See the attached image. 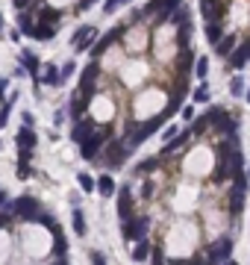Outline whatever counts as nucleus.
<instances>
[{
    "mask_svg": "<svg viewBox=\"0 0 250 265\" xmlns=\"http://www.w3.org/2000/svg\"><path fill=\"white\" fill-rule=\"evenodd\" d=\"M230 92H233V95H241V92H244L241 80H233V83H230Z\"/></svg>",
    "mask_w": 250,
    "mask_h": 265,
    "instance_id": "nucleus-41",
    "label": "nucleus"
},
{
    "mask_svg": "<svg viewBox=\"0 0 250 265\" xmlns=\"http://www.w3.org/2000/svg\"><path fill=\"white\" fill-rule=\"evenodd\" d=\"M191 121H194L191 132H203V130H206V124H209V121H206V115H203V118H191Z\"/></svg>",
    "mask_w": 250,
    "mask_h": 265,
    "instance_id": "nucleus-37",
    "label": "nucleus"
},
{
    "mask_svg": "<svg viewBox=\"0 0 250 265\" xmlns=\"http://www.w3.org/2000/svg\"><path fill=\"white\" fill-rule=\"evenodd\" d=\"M189 139H191V130H186V132H179V136H174V139H171V142L165 145V150H162V153H177L179 147H186V142H189Z\"/></svg>",
    "mask_w": 250,
    "mask_h": 265,
    "instance_id": "nucleus-15",
    "label": "nucleus"
},
{
    "mask_svg": "<svg viewBox=\"0 0 250 265\" xmlns=\"http://www.w3.org/2000/svg\"><path fill=\"white\" fill-rule=\"evenodd\" d=\"M130 215H132V194H130V186H124V189H121V197H118V218L127 221Z\"/></svg>",
    "mask_w": 250,
    "mask_h": 265,
    "instance_id": "nucleus-10",
    "label": "nucleus"
},
{
    "mask_svg": "<svg viewBox=\"0 0 250 265\" xmlns=\"http://www.w3.org/2000/svg\"><path fill=\"white\" fill-rule=\"evenodd\" d=\"M168 259L162 256V248H153V265H165Z\"/></svg>",
    "mask_w": 250,
    "mask_h": 265,
    "instance_id": "nucleus-40",
    "label": "nucleus"
},
{
    "mask_svg": "<svg viewBox=\"0 0 250 265\" xmlns=\"http://www.w3.org/2000/svg\"><path fill=\"white\" fill-rule=\"evenodd\" d=\"M97 77H100V65L95 59L92 65L83 68V80H80V95L83 97H92V92H95V85H97Z\"/></svg>",
    "mask_w": 250,
    "mask_h": 265,
    "instance_id": "nucleus-6",
    "label": "nucleus"
},
{
    "mask_svg": "<svg viewBox=\"0 0 250 265\" xmlns=\"http://www.w3.org/2000/svg\"><path fill=\"white\" fill-rule=\"evenodd\" d=\"M12 100H15V97H6V100H3V109H0V127H6V121H9V112H12Z\"/></svg>",
    "mask_w": 250,
    "mask_h": 265,
    "instance_id": "nucleus-28",
    "label": "nucleus"
},
{
    "mask_svg": "<svg viewBox=\"0 0 250 265\" xmlns=\"http://www.w3.org/2000/svg\"><path fill=\"white\" fill-rule=\"evenodd\" d=\"M244 97H247V100H250V89H247V95H244Z\"/></svg>",
    "mask_w": 250,
    "mask_h": 265,
    "instance_id": "nucleus-54",
    "label": "nucleus"
},
{
    "mask_svg": "<svg viewBox=\"0 0 250 265\" xmlns=\"http://www.w3.org/2000/svg\"><path fill=\"white\" fill-rule=\"evenodd\" d=\"M224 265H238V262H226V259H224Z\"/></svg>",
    "mask_w": 250,
    "mask_h": 265,
    "instance_id": "nucleus-53",
    "label": "nucleus"
},
{
    "mask_svg": "<svg viewBox=\"0 0 250 265\" xmlns=\"http://www.w3.org/2000/svg\"><path fill=\"white\" fill-rule=\"evenodd\" d=\"M44 83H48V85H59V83H62L59 68H53V65H48V71H44Z\"/></svg>",
    "mask_w": 250,
    "mask_h": 265,
    "instance_id": "nucleus-27",
    "label": "nucleus"
},
{
    "mask_svg": "<svg viewBox=\"0 0 250 265\" xmlns=\"http://www.w3.org/2000/svg\"><path fill=\"white\" fill-rule=\"evenodd\" d=\"M230 209H233V215H238L244 209V192L241 189H236V192L230 194Z\"/></svg>",
    "mask_w": 250,
    "mask_h": 265,
    "instance_id": "nucleus-24",
    "label": "nucleus"
},
{
    "mask_svg": "<svg viewBox=\"0 0 250 265\" xmlns=\"http://www.w3.org/2000/svg\"><path fill=\"white\" fill-rule=\"evenodd\" d=\"M121 3H124V0H106V3H103V12L112 15V12H115V9L121 6Z\"/></svg>",
    "mask_w": 250,
    "mask_h": 265,
    "instance_id": "nucleus-38",
    "label": "nucleus"
},
{
    "mask_svg": "<svg viewBox=\"0 0 250 265\" xmlns=\"http://www.w3.org/2000/svg\"><path fill=\"white\" fill-rule=\"evenodd\" d=\"M179 6H183L179 0H150V3L144 6V15H153L156 12L159 21H168V18L174 15V9H179Z\"/></svg>",
    "mask_w": 250,
    "mask_h": 265,
    "instance_id": "nucleus-2",
    "label": "nucleus"
},
{
    "mask_svg": "<svg viewBox=\"0 0 250 265\" xmlns=\"http://www.w3.org/2000/svg\"><path fill=\"white\" fill-rule=\"evenodd\" d=\"M18 27H21V33H27V36H33V18H30V15L27 12H18Z\"/></svg>",
    "mask_w": 250,
    "mask_h": 265,
    "instance_id": "nucleus-26",
    "label": "nucleus"
},
{
    "mask_svg": "<svg viewBox=\"0 0 250 265\" xmlns=\"http://www.w3.org/2000/svg\"><path fill=\"white\" fill-rule=\"evenodd\" d=\"M215 48H218V53H221V56H226V53H230V50H233V48H236V38H233V36H221V38H218V45H215Z\"/></svg>",
    "mask_w": 250,
    "mask_h": 265,
    "instance_id": "nucleus-25",
    "label": "nucleus"
},
{
    "mask_svg": "<svg viewBox=\"0 0 250 265\" xmlns=\"http://www.w3.org/2000/svg\"><path fill=\"white\" fill-rule=\"evenodd\" d=\"M147 253H150V241H147V236H144V239H139V245L132 248V259H135V262H144Z\"/></svg>",
    "mask_w": 250,
    "mask_h": 265,
    "instance_id": "nucleus-19",
    "label": "nucleus"
},
{
    "mask_svg": "<svg viewBox=\"0 0 250 265\" xmlns=\"http://www.w3.org/2000/svg\"><path fill=\"white\" fill-rule=\"evenodd\" d=\"M92 3H95V0H80V3H77V12H85Z\"/></svg>",
    "mask_w": 250,
    "mask_h": 265,
    "instance_id": "nucleus-44",
    "label": "nucleus"
},
{
    "mask_svg": "<svg viewBox=\"0 0 250 265\" xmlns=\"http://www.w3.org/2000/svg\"><path fill=\"white\" fill-rule=\"evenodd\" d=\"M183 265H206V259H191V262H183Z\"/></svg>",
    "mask_w": 250,
    "mask_h": 265,
    "instance_id": "nucleus-50",
    "label": "nucleus"
},
{
    "mask_svg": "<svg viewBox=\"0 0 250 265\" xmlns=\"http://www.w3.org/2000/svg\"><path fill=\"white\" fill-rule=\"evenodd\" d=\"M221 36H224V33H221V27L218 24H206V38H209L212 45H218V38Z\"/></svg>",
    "mask_w": 250,
    "mask_h": 265,
    "instance_id": "nucleus-29",
    "label": "nucleus"
},
{
    "mask_svg": "<svg viewBox=\"0 0 250 265\" xmlns=\"http://www.w3.org/2000/svg\"><path fill=\"white\" fill-rule=\"evenodd\" d=\"M247 59H250V41H247V45H241V48H238L236 53L230 56V65H233V68L238 71V68H241V65H244Z\"/></svg>",
    "mask_w": 250,
    "mask_h": 265,
    "instance_id": "nucleus-16",
    "label": "nucleus"
},
{
    "mask_svg": "<svg viewBox=\"0 0 250 265\" xmlns=\"http://www.w3.org/2000/svg\"><path fill=\"white\" fill-rule=\"evenodd\" d=\"M6 95V77H0V97Z\"/></svg>",
    "mask_w": 250,
    "mask_h": 265,
    "instance_id": "nucleus-48",
    "label": "nucleus"
},
{
    "mask_svg": "<svg viewBox=\"0 0 250 265\" xmlns=\"http://www.w3.org/2000/svg\"><path fill=\"white\" fill-rule=\"evenodd\" d=\"M33 36H36L38 41H50V38L56 36V30H53V24H44V21H41V24L33 27Z\"/></svg>",
    "mask_w": 250,
    "mask_h": 265,
    "instance_id": "nucleus-17",
    "label": "nucleus"
},
{
    "mask_svg": "<svg viewBox=\"0 0 250 265\" xmlns=\"http://www.w3.org/2000/svg\"><path fill=\"white\" fill-rule=\"evenodd\" d=\"M189 41H191V21L186 18V21L179 24V30H177V45L179 48H189Z\"/></svg>",
    "mask_w": 250,
    "mask_h": 265,
    "instance_id": "nucleus-18",
    "label": "nucleus"
},
{
    "mask_svg": "<svg viewBox=\"0 0 250 265\" xmlns=\"http://www.w3.org/2000/svg\"><path fill=\"white\" fill-rule=\"evenodd\" d=\"M30 157H33V150H24V147H18V159H27V162H30Z\"/></svg>",
    "mask_w": 250,
    "mask_h": 265,
    "instance_id": "nucleus-45",
    "label": "nucleus"
},
{
    "mask_svg": "<svg viewBox=\"0 0 250 265\" xmlns=\"http://www.w3.org/2000/svg\"><path fill=\"white\" fill-rule=\"evenodd\" d=\"M127 157H130V147H127V145H118V142H115V145H109V157H106L109 165H124Z\"/></svg>",
    "mask_w": 250,
    "mask_h": 265,
    "instance_id": "nucleus-11",
    "label": "nucleus"
},
{
    "mask_svg": "<svg viewBox=\"0 0 250 265\" xmlns=\"http://www.w3.org/2000/svg\"><path fill=\"white\" fill-rule=\"evenodd\" d=\"M77 180H80V189H83V192H92V189H95V180H92L88 174H80Z\"/></svg>",
    "mask_w": 250,
    "mask_h": 265,
    "instance_id": "nucleus-34",
    "label": "nucleus"
},
{
    "mask_svg": "<svg viewBox=\"0 0 250 265\" xmlns=\"http://www.w3.org/2000/svg\"><path fill=\"white\" fill-rule=\"evenodd\" d=\"M74 233H77V236H85V233H88V227H85V215H83L80 206L74 209Z\"/></svg>",
    "mask_w": 250,
    "mask_h": 265,
    "instance_id": "nucleus-23",
    "label": "nucleus"
},
{
    "mask_svg": "<svg viewBox=\"0 0 250 265\" xmlns=\"http://www.w3.org/2000/svg\"><path fill=\"white\" fill-rule=\"evenodd\" d=\"M153 189H156L153 183H144V189H142V194H144V197H150V194H153Z\"/></svg>",
    "mask_w": 250,
    "mask_h": 265,
    "instance_id": "nucleus-46",
    "label": "nucleus"
},
{
    "mask_svg": "<svg viewBox=\"0 0 250 265\" xmlns=\"http://www.w3.org/2000/svg\"><path fill=\"white\" fill-rule=\"evenodd\" d=\"M71 112H74V118H80L85 112V103H83V95H74V103H71Z\"/></svg>",
    "mask_w": 250,
    "mask_h": 265,
    "instance_id": "nucleus-30",
    "label": "nucleus"
},
{
    "mask_svg": "<svg viewBox=\"0 0 250 265\" xmlns=\"http://www.w3.org/2000/svg\"><path fill=\"white\" fill-rule=\"evenodd\" d=\"M71 74H74V62H68V65H65V68L59 71V77H62V80H68Z\"/></svg>",
    "mask_w": 250,
    "mask_h": 265,
    "instance_id": "nucleus-42",
    "label": "nucleus"
},
{
    "mask_svg": "<svg viewBox=\"0 0 250 265\" xmlns=\"http://www.w3.org/2000/svg\"><path fill=\"white\" fill-rule=\"evenodd\" d=\"M59 9H44V12H41V21H44V24H56V21H59Z\"/></svg>",
    "mask_w": 250,
    "mask_h": 265,
    "instance_id": "nucleus-33",
    "label": "nucleus"
},
{
    "mask_svg": "<svg viewBox=\"0 0 250 265\" xmlns=\"http://www.w3.org/2000/svg\"><path fill=\"white\" fill-rule=\"evenodd\" d=\"M21 62H24V68L30 74H38V56L33 50H21Z\"/></svg>",
    "mask_w": 250,
    "mask_h": 265,
    "instance_id": "nucleus-21",
    "label": "nucleus"
},
{
    "mask_svg": "<svg viewBox=\"0 0 250 265\" xmlns=\"http://www.w3.org/2000/svg\"><path fill=\"white\" fill-rule=\"evenodd\" d=\"M6 224H9V215H0V230L6 227Z\"/></svg>",
    "mask_w": 250,
    "mask_h": 265,
    "instance_id": "nucleus-49",
    "label": "nucleus"
},
{
    "mask_svg": "<svg viewBox=\"0 0 250 265\" xmlns=\"http://www.w3.org/2000/svg\"><path fill=\"white\" fill-rule=\"evenodd\" d=\"M162 121H168L165 115H156V118H150L147 124H142L139 130H132V132H130V142H127V147H135V145H142L144 139H150V136H153L159 127H162Z\"/></svg>",
    "mask_w": 250,
    "mask_h": 265,
    "instance_id": "nucleus-1",
    "label": "nucleus"
},
{
    "mask_svg": "<svg viewBox=\"0 0 250 265\" xmlns=\"http://www.w3.org/2000/svg\"><path fill=\"white\" fill-rule=\"evenodd\" d=\"M3 201H6V192H3V189H0V206H3Z\"/></svg>",
    "mask_w": 250,
    "mask_h": 265,
    "instance_id": "nucleus-51",
    "label": "nucleus"
},
{
    "mask_svg": "<svg viewBox=\"0 0 250 265\" xmlns=\"http://www.w3.org/2000/svg\"><path fill=\"white\" fill-rule=\"evenodd\" d=\"M92 132H95V121H80V124L74 127L71 139H74V142H80V145H83V142L88 139V136H92Z\"/></svg>",
    "mask_w": 250,
    "mask_h": 265,
    "instance_id": "nucleus-12",
    "label": "nucleus"
},
{
    "mask_svg": "<svg viewBox=\"0 0 250 265\" xmlns=\"http://www.w3.org/2000/svg\"><path fill=\"white\" fill-rule=\"evenodd\" d=\"M194 100H197V103H206V100H209V89H206V85H200V89L194 92Z\"/></svg>",
    "mask_w": 250,
    "mask_h": 265,
    "instance_id": "nucleus-36",
    "label": "nucleus"
},
{
    "mask_svg": "<svg viewBox=\"0 0 250 265\" xmlns=\"http://www.w3.org/2000/svg\"><path fill=\"white\" fill-rule=\"evenodd\" d=\"M109 136H112V130H109V127H103V130L92 132V136H88V139L83 142V159H95V157H97V150H100V145L106 142Z\"/></svg>",
    "mask_w": 250,
    "mask_h": 265,
    "instance_id": "nucleus-4",
    "label": "nucleus"
},
{
    "mask_svg": "<svg viewBox=\"0 0 250 265\" xmlns=\"http://www.w3.org/2000/svg\"><path fill=\"white\" fill-rule=\"evenodd\" d=\"M95 189L103 194V197H112V192H115V183H112V177H109V174H103V177L95 183Z\"/></svg>",
    "mask_w": 250,
    "mask_h": 265,
    "instance_id": "nucleus-20",
    "label": "nucleus"
},
{
    "mask_svg": "<svg viewBox=\"0 0 250 265\" xmlns=\"http://www.w3.org/2000/svg\"><path fill=\"white\" fill-rule=\"evenodd\" d=\"M200 12L206 18V24H218V18H221V6H218V0H200Z\"/></svg>",
    "mask_w": 250,
    "mask_h": 265,
    "instance_id": "nucleus-9",
    "label": "nucleus"
},
{
    "mask_svg": "<svg viewBox=\"0 0 250 265\" xmlns=\"http://www.w3.org/2000/svg\"><path fill=\"white\" fill-rule=\"evenodd\" d=\"M183 118H186V121H191V118H194V109H191V106H186V109H183Z\"/></svg>",
    "mask_w": 250,
    "mask_h": 265,
    "instance_id": "nucleus-47",
    "label": "nucleus"
},
{
    "mask_svg": "<svg viewBox=\"0 0 250 265\" xmlns=\"http://www.w3.org/2000/svg\"><path fill=\"white\" fill-rule=\"evenodd\" d=\"M247 177H250V165H247Z\"/></svg>",
    "mask_w": 250,
    "mask_h": 265,
    "instance_id": "nucleus-55",
    "label": "nucleus"
},
{
    "mask_svg": "<svg viewBox=\"0 0 250 265\" xmlns=\"http://www.w3.org/2000/svg\"><path fill=\"white\" fill-rule=\"evenodd\" d=\"M206 121H209V127H221V130H224V124H226L230 118H226L224 109H212V112L206 115Z\"/></svg>",
    "mask_w": 250,
    "mask_h": 265,
    "instance_id": "nucleus-22",
    "label": "nucleus"
},
{
    "mask_svg": "<svg viewBox=\"0 0 250 265\" xmlns=\"http://www.w3.org/2000/svg\"><path fill=\"white\" fill-rule=\"evenodd\" d=\"M147 227H150V221L147 218H127V224H124V239H130V241H139L147 236Z\"/></svg>",
    "mask_w": 250,
    "mask_h": 265,
    "instance_id": "nucleus-5",
    "label": "nucleus"
},
{
    "mask_svg": "<svg viewBox=\"0 0 250 265\" xmlns=\"http://www.w3.org/2000/svg\"><path fill=\"white\" fill-rule=\"evenodd\" d=\"M156 165H159V159H144V162H139L135 174H147V171H156Z\"/></svg>",
    "mask_w": 250,
    "mask_h": 265,
    "instance_id": "nucleus-31",
    "label": "nucleus"
},
{
    "mask_svg": "<svg viewBox=\"0 0 250 265\" xmlns=\"http://www.w3.org/2000/svg\"><path fill=\"white\" fill-rule=\"evenodd\" d=\"M191 62H194V53H191L189 48H183V50H179V62H177V71H179V77H189Z\"/></svg>",
    "mask_w": 250,
    "mask_h": 265,
    "instance_id": "nucleus-14",
    "label": "nucleus"
},
{
    "mask_svg": "<svg viewBox=\"0 0 250 265\" xmlns=\"http://www.w3.org/2000/svg\"><path fill=\"white\" fill-rule=\"evenodd\" d=\"M230 253H233V241H230V239H218V241H215V248L209 251V256H206V265L224 262Z\"/></svg>",
    "mask_w": 250,
    "mask_h": 265,
    "instance_id": "nucleus-7",
    "label": "nucleus"
},
{
    "mask_svg": "<svg viewBox=\"0 0 250 265\" xmlns=\"http://www.w3.org/2000/svg\"><path fill=\"white\" fill-rule=\"evenodd\" d=\"M15 145L24 147V150H33V147H36V132L30 130V127H24V130L15 136Z\"/></svg>",
    "mask_w": 250,
    "mask_h": 265,
    "instance_id": "nucleus-13",
    "label": "nucleus"
},
{
    "mask_svg": "<svg viewBox=\"0 0 250 265\" xmlns=\"http://www.w3.org/2000/svg\"><path fill=\"white\" fill-rule=\"evenodd\" d=\"M12 3H15L18 12H27V6H30V0H12Z\"/></svg>",
    "mask_w": 250,
    "mask_h": 265,
    "instance_id": "nucleus-43",
    "label": "nucleus"
},
{
    "mask_svg": "<svg viewBox=\"0 0 250 265\" xmlns=\"http://www.w3.org/2000/svg\"><path fill=\"white\" fill-rule=\"evenodd\" d=\"M0 30H3V15H0Z\"/></svg>",
    "mask_w": 250,
    "mask_h": 265,
    "instance_id": "nucleus-52",
    "label": "nucleus"
},
{
    "mask_svg": "<svg viewBox=\"0 0 250 265\" xmlns=\"http://www.w3.org/2000/svg\"><path fill=\"white\" fill-rule=\"evenodd\" d=\"M206 74H209V62H206V56H200V59H197V77L206 80Z\"/></svg>",
    "mask_w": 250,
    "mask_h": 265,
    "instance_id": "nucleus-35",
    "label": "nucleus"
},
{
    "mask_svg": "<svg viewBox=\"0 0 250 265\" xmlns=\"http://www.w3.org/2000/svg\"><path fill=\"white\" fill-rule=\"evenodd\" d=\"M38 201L36 197H30V194H24V197H18L15 201V215L21 218V221H36L38 218Z\"/></svg>",
    "mask_w": 250,
    "mask_h": 265,
    "instance_id": "nucleus-3",
    "label": "nucleus"
},
{
    "mask_svg": "<svg viewBox=\"0 0 250 265\" xmlns=\"http://www.w3.org/2000/svg\"><path fill=\"white\" fill-rule=\"evenodd\" d=\"M95 38H97V30H95V27H88V24H83L77 33H74V48H77V50H88Z\"/></svg>",
    "mask_w": 250,
    "mask_h": 265,
    "instance_id": "nucleus-8",
    "label": "nucleus"
},
{
    "mask_svg": "<svg viewBox=\"0 0 250 265\" xmlns=\"http://www.w3.org/2000/svg\"><path fill=\"white\" fill-rule=\"evenodd\" d=\"M18 177H21V180L33 177V168H30V162H27V159H18Z\"/></svg>",
    "mask_w": 250,
    "mask_h": 265,
    "instance_id": "nucleus-32",
    "label": "nucleus"
},
{
    "mask_svg": "<svg viewBox=\"0 0 250 265\" xmlns=\"http://www.w3.org/2000/svg\"><path fill=\"white\" fill-rule=\"evenodd\" d=\"M36 221H41V224H44V227H50V230H56V221H53V215H41V212H38Z\"/></svg>",
    "mask_w": 250,
    "mask_h": 265,
    "instance_id": "nucleus-39",
    "label": "nucleus"
}]
</instances>
